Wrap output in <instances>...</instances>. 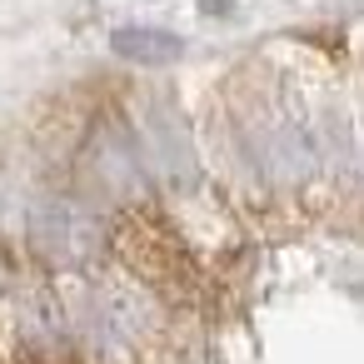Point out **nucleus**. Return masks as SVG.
I'll return each instance as SVG.
<instances>
[{"instance_id": "1", "label": "nucleus", "mask_w": 364, "mask_h": 364, "mask_svg": "<svg viewBox=\"0 0 364 364\" xmlns=\"http://www.w3.org/2000/svg\"><path fill=\"white\" fill-rule=\"evenodd\" d=\"M110 50L135 65H175L185 55V41L160 26H120V31H110Z\"/></svg>"}]
</instances>
